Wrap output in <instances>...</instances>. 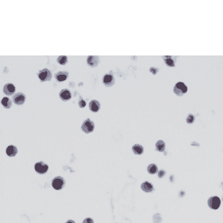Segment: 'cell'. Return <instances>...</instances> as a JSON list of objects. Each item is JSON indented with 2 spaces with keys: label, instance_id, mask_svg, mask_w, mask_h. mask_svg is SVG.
<instances>
[{
  "label": "cell",
  "instance_id": "obj_1",
  "mask_svg": "<svg viewBox=\"0 0 223 223\" xmlns=\"http://www.w3.org/2000/svg\"><path fill=\"white\" fill-rule=\"evenodd\" d=\"M188 91L187 86L182 82H178L173 88L174 93L179 96H183Z\"/></svg>",
  "mask_w": 223,
  "mask_h": 223
},
{
  "label": "cell",
  "instance_id": "obj_2",
  "mask_svg": "<svg viewBox=\"0 0 223 223\" xmlns=\"http://www.w3.org/2000/svg\"><path fill=\"white\" fill-rule=\"evenodd\" d=\"M65 185V181L62 176H57L52 181V186L56 190L62 189Z\"/></svg>",
  "mask_w": 223,
  "mask_h": 223
},
{
  "label": "cell",
  "instance_id": "obj_3",
  "mask_svg": "<svg viewBox=\"0 0 223 223\" xmlns=\"http://www.w3.org/2000/svg\"><path fill=\"white\" fill-rule=\"evenodd\" d=\"M207 204L211 209L217 210L220 206L221 200L220 198L217 196H212L208 200Z\"/></svg>",
  "mask_w": 223,
  "mask_h": 223
},
{
  "label": "cell",
  "instance_id": "obj_4",
  "mask_svg": "<svg viewBox=\"0 0 223 223\" xmlns=\"http://www.w3.org/2000/svg\"><path fill=\"white\" fill-rule=\"evenodd\" d=\"M38 77L42 81H48L52 80V74L51 72L47 68H44L38 74Z\"/></svg>",
  "mask_w": 223,
  "mask_h": 223
},
{
  "label": "cell",
  "instance_id": "obj_5",
  "mask_svg": "<svg viewBox=\"0 0 223 223\" xmlns=\"http://www.w3.org/2000/svg\"><path fill=\"white\" fill-rule=\"evenodd\" d=\"M95 125L93 122H92L90 119H86L82 124V130L85 133H90L94 130Z\"/></svg>",
  "mask_w": 223,
  "mask_h": 223
},
{
  "label": "cell",
  "instance_id": "obj_6",
  "mask_svg": "<svg viewBox=\"0 0 223 223\" xmlns=\"http://www.w3.org/2000/svg\"><path fill=\"white\" fill-rule=\"evenodd\" d=\"M35 171L39 174H44L47 172L49 169L48 165L43 162H37L35 165Z\"/></svg>",
  "mask_w": 223,
  "mask_h": 223
},
{
  "label": "cell",
  "instance_id": "obj_7",
  "mask_svg": "<svg viewBox=\"0 0 223 223\" xmlns=\"http://www.w3.org/2000/svg\"><path fill=\"white\" fill-rule=\"evenodd\" d=\"M12 99H13V101L15 103L17 104V105H22V104H23V103L25 102L26 96L23 93L19 92V93L15 94L12 96Z\"/></svg>",
  "mask_w": 223,
  "mask_h": 223
},
{
  "label": "cell",
  "instance_id": "obj_8",
  "mask_svg": "<svg viewBox=\"0 0 223 223\" xmlns=\"http://www.w3.org/2000/svg\"><path fill=\"white\" fill-rule=\"evenodd\" d=\"M115 78L110 74H106L103 78V82L106 86H111L115 83Z\"/></svg>",
  "mask_w": 223,
  "mask_h": 223
},
{
  "label": "cell",
  "instance_id": "obj_9",
  "mask_svg": "<svg viewBox=\"0 0 223 223\" xmlns=\"http://www.w3.org/2000/svg\"><path fill=\"white\" fill-rule=\"evenodd\" d=\"M3 91L7 95H11L15 91V87L13 84L8 83L4 86Z\"/></svg>",
  "mask_w": 223,
  "mask_h": 223
},
{
  "label": "cell",
  "instance_id": "obj_10",
  "mask_svg": "<svg viewBox=\"0 0 223 223\" xmlns=\"http://www.w3.org/2000/svg\"><path fill=\"white\" fill-rule=\"evenodd\" d=\"M99 62V57L98 56H90L87 58V63L88 65L92 67L98 66Z\"/></svg>",
  "mask_w": 223,
  "mask_h": 223
},
{
  "label": "cell",
  "instance_id": "obj_11",
  "mask_svg": "<svg viewBox=\"0 0 223 223\" xmlns=\"http://www.w3.org/2000/svg\"><path fill=\"white\" fill-rule=\"evenodd\" d=\"M68 76V73L67 71H59L55 74V77L58 81L62 82L66 80Z\"/></svg>",
  "mask_w": 223,
  "mask_h": 223
},
{
  "label": "cell",
  "instance_id": "obj_12",
  "mask_svg": "<svg viewBox=\"0 0 223 223\" xmlns=\"http://www.w3.org/2000/svg\"><path fill=\"white\" fill-rule=\"evenodd\" d=\"M176 57L174 56H163V60H164L165 63L166 64L167 66L169 67H174L175 66V59Z\"/></svg>",
  "mask_w": 223,
  "mask_h": 223
},
{
  "label": "cell",
  "instance_id": "obj_13",
  "mask_svg": "<svg viewBox=\"0 0 223 223\" xmlns=\"http://www.w3.org/2000/svg\"><path fill=\"white\" fill-rule=\"evenodd\" d=\"M60 98L64 101H67L71 98V94L67 89H64L60 93Z\"/></svg>",
  "mask_w": 223,
  "mask_h": 223
},
{
  "label": "cell",
  "instance_id": "obj_14",
  "mask_svg": "<svg viewBox=\"0 0 223 223\" xmlns=\"http://www.w3.org/2000/svg\"><path fill=\"white\" fill-rule=\"evenodd\" d=\"M100 107V103L96 100H92L90 103V109L93 112H98Z\"/></svg>",
  "mask_w": 223,
  "mask_h": 223
},
{
  "label": "cell",
  "instance_id": "obj_15",
  "mask_svg": "<svg viewBox=\"0 0 223 223\" xmlns=\"http://www.w3.org/2000/svg\"><path fill=\"white\" fill-rule=\"evenodd\" d=\"M6 153L9 157H14L18 153V150L15 146L9 145L7 148Z\"/></svg>",
  "mask_w": 223,
  "mask_h": 223
},
{
  "label": "cell",
  "instance_id": "obj_16",
  "mask_svg": "<svg viewBox=\"0 0 223 223\" xmlns=\"http://www.w3.org/2000/svg\"><path fill=\"white\" fill-rule=\"evenodd\" d=\"M141 187L142 190L147 193L151 192L154 189L153 185L150 182H148V181H145V182H143L142 183Z\"/></svg>",
  "mask_w": 223,
  "mask_h": 223
},
{
  "label": "cell",
  "instance_id": "obj_17",
  "mask_svg": "<svg viewBox=\"0 0 223 223\" xmlns=\"http://www.w3.org/2000/svg\"><path fill=\"white\" fill-rule=\"evenodd\" d=\"M132 150L134 153L137 155H141L144 153L143 147L139 144L134 145L132 147Z\"/></svg>",
  "mask_w": 223,
  "mask_h": 223
},
{
  "label": "cell",
  "instance_id": "obj_18",
  "mask_svg": "<svg viewBox=\"0 0 223 223\" xmlns=\"http://www.w3.org/2000/svg\"><path fill=\"white\" fill-rule=\"evenodd\" d=\"M155 147L157 148V150L159 152H163L165 149V142L162 140H159L156 143Z\"/></svg>",
  "mask_w": 223,
  "mask_h": 223
},
{
  "label": "cell",
  "instance_id": "obj_19",
  "mask_svg": "<svg viewBox=\"0 0 223 223\" xmlns=\"http://www.w3.org/2000/svg\"><path fill=\"white\" fill-rule=\"evenodd\" d=\"M147 171L151 175H154L158 172V167L155 164H154V163H151V164L148 166Z\"/></svg>",
  "mask_w": 223,
  "mask_h": 223
},
{
  "label": "cell",
  "instance_id": "obj_20",
  "mask_svg": "<svg viewBox=\"0 0 223 223\" xmlns=\"http://www.w3.org/2000/svg\"><path fill=\"white\" fill-rule=\"evenodd\" d=\"M1 103L4 106V108L7 109H9L12 105V101L8 98L4 97L1 100Z\"/></svg>",
  "mask_w": 223,
  "mask_h": 223
},
{
  "label": "cell",
  "instance_id": "obj_21",
  "mask_svg": "<svg viewBox=\"0 0 223 223\" xmlns=\"http://www.w3.org/2000/svg\"><path fill=\"white\" fill-rule=\"evenodd\" d=\"M153 221L154 223H161L162 221V218L159 213L155 214L153 217Z\"/></svg>",
  "mask_w": 223,
  "mask_h": 223
},
{
  "label": "cell",
  "instance_id": "obj_22",
  "mask_svg": "<svg viewBox=\"0 0 223 223\" xmlns=\"http://www.w3.org/2000/svg\"><path fill=\"white\" fill-rule=\"evenodd\" d=\"M57 62L62 65H65L67 62V57L64 56H59L57 58Z\"/></svg>",
  "mask_w": 223,
  "mask_h": 223
},
{
  "label": "cell",
  "instance_id": "obj_23",
  "mask_svg": "<svg viewBox=\"0 0 223 223\" xmlns=\"http://www.w3.org/2000/svg\"><path fill=\"white\" fill-rule=\"evenodd\" d=\"M195 116L192 114H190V115H189V116H188V117L186 119V122L188 124H192L195 122Z\"/></svg>",
  "mask_w": 223,
  "mask_h": 223
},
{
  "label": "cell",
  "instance_id": "obj_24",
  "mask_svg": "<svg viewBox=\"0 0 223 223\" xmlns=\"http://www.w3.org/2000/svg\"><path fill=\"white\" fill-rule=\"evenodd\" d=\"M166 175V172L164 170H159L158 172V176L159 178H162Z\"/></svg>",
  "mask_w": 223,
  "mask_h": 223
},
{
  "label": "cell",
  "instance_id": "obj_25",
  "mask_svg": "<svg viewBox=\"0 0 223 223\" xmlns=\"http://www.w3.org/2000/svg\"><path fill=\"white\" fill-rule=\"evenodd\" d=\"M79 105L81 108H84L86 105V102H85V100L81 99L79 102Z\"/></svg>",
  "mask_w": 223,
  "mask_h": 223
},
{
  "label": "cell",
  "instance_id": "obj_26",
  "mask_svg": "<svg viewBox=\"0 0 223 223\" xmlns=\"http://www.w3.org/2000/svg\"><path fill=\"white\" fill-rule=\"evenodd\" d=\"M82 223H94V221L91 218H86L84 220Z\"/></svg>",
  "mask_w": 223,
  "mask_h": 223
},
{
  "label": "cell",
  "instance_id": "obj_27",
  "mask_svg": "<svg viewBox=\"0 0 223 223\" xmlns=\"http://www.w3.org/2000/svg\"><path fill=\"white\" fill-rule=\"evenodd\" d=\"M150 71L153 74H156L157 72L158 71V68H155V67H151V68H150Z\"/></svg>",
  "mask_w": 223,
  "mask_h": 223
},
{
  "label": "cell",
  "instance_id": "obj_28",
  "mask_svg": "<svg viewBox=\"0 0 223 223\" xmlns=\"http://www.w3.org/2000/svg\"><path fill=\"white\" fill-rule=\"evenodd\" d=\"M185 191H183V190H181V191H180L179 193V196L180 197H181V198L183 197V196H185Z\"/></svg>",
  "mask_w": 223,
  "mask_h": 223
},
{
  "label": "cell",
  "instance_id": "obj_29",
  "mask_svg": "<svg viewBox=\"0 0 223 223\" xmlns=\"http://www.w3.org/2000/svg\"><path fill=\"white\" fill-rule=\"evenodd\" d=\"M174 179H175V177L173 175H171L170 177H169V181L171 182H173L174 181Z\"/></svg>",
  "mask_w": 223,
  "mask_h": 223
},
{
  "label": "cell",
  "instance_id": "obj_30",
  "mask_svg": "<svg viewBox=\"0 0 223 223\" xmlns=\"http://www.w3.org/2000/svg\"><path fill=\"white\" fill-rule=\"evenodd\" d=\"M191 145L192 146H197V147H199L200 145L199 144H198V143L196 142H192V144H191Z\"/></svg>",
  "mask_w": 223,
  "mask_h": 223
},
{
  "label": "cell",
  "instance_id": "obj_31",
  "mask_svg": "<svg viewBox=\"0 0 223 223\" xmlns=\"http://www.w3.org/2000/svg\"><path fill=\"white\" fill-rule=\"evenodd\" d=\"M66 223H76V222H75V221H74L73 220H68Z\"/></svg>",
  "mask_w": 223,
  "mask_h": 223
},
{
  "label": "cell",
  "instance_id": "obj_32",
  "mask_svg": "<svg viewBox=\"0 0 223 223\" xmlns=\"http://www.w3.org/2000/svg\"><path fill=\"white\" fill-rule=\"evenodd\" d=\"M222 201H223V196H222Z\"/></svg>",
  "mask_w": 223,
  "mask_h": 223
},
{
  "label": "cell",
  "instance_id": "obj_33",
  "mask_svg": "<svg viewBox=\"0 0 223 223\" xmlns=\"http://www.w3.org/2000/svg\"><path fill=\"white\" fill-rule=\"evenodd\" d=\"M222 189H223V188H222Z\"/></svg>",
  "mask_w": 223,
  "mask_h": 223
}]
</instances>
